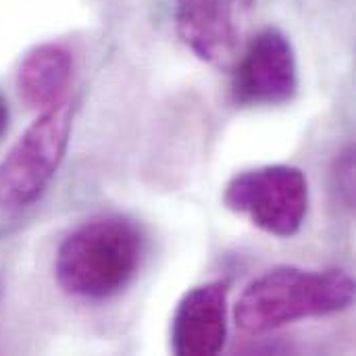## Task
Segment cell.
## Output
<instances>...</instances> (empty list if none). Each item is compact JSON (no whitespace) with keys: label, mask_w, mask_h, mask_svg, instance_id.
I'll return each instance as SVG.
<instances>
[{"label":"cell","mask_w":356,"mask_h":356,"mask_svg":"<svg viewBox=\"0 0 356 356\" xmlns=\"http://www.w3.org/2000/svg\"><path fill=\"white\" fill-rule=\"evenodd\" d=\"M334 179H336V188L340 190V196L344 198L346 207H353V202H355V150L353 148H346L336 159Z\"/></svg>","instance_id":"9c48e42d"},{"label":"cell","mask_w":356,"mask_h":356,"mask_svg":"<svg viewBox=\"0 0 356 356\" xmlns=\"http://www.w3.org/2000/svg\"><path fill=\"white\" fill-rule=\"evenodd\" d=\"M234 10L232 0H175L177 33L200 60L227 65L238 44Z\"/></svg>","instance_id":"52a82bcc"},{"label":"cell","mask_w":356,"mask_h":356,"mask_svg":"<svg viewBox=\"0 0 356 356\" xmlns=\"http://www.w3.org/2000/svg\"><path fill=\"white\" fill-rule=\"evenodd\" d=\"M355 277L344 269H302L282 265L252 280L234 307L236 325L263 336L290 323L338 315L353 307Z\"/></svg>","instance_id":"7a4b0ae2"},{"label":"cell","mask_w":356,"mask_h":356,"mask_svg":"<svg viewBox=\"0 0 356 356\" xmlns=\"http://www.w3.org/2000/svg\"><path fill=\"white\" fill-rule=\"evenodd\" d=\"M8 123H10V111H8V102L4 98V94L0 92V140L4 138L6 129H8Z\"/></svg>","instance_id":"30bf717a"},{"label":"cell","mask_w":356,"mask_h":356,"mask_svg":"<svg viewBox=\"0 0 356 356\" xmlns=\"http://www.w3.org/2000/svg\"><path fill=\"white\" fill-rule=\"evenodd\" d=\"M73 115L75 106L69 100L42 111L4 154L0 161V213H23L46 194L65 161Z\"/></svg>","instance_id":"3957f363"},{"label":"cell","mask_w":356,"mask_h":356,"mask_svg":"<svg viewBox=\"0 0 356 356\" xmlns=\"http://www.w3.org/2000/svg\"><path fill=\"white\" fill-rule=\"evenodd\" d=\"M73 79V56L63 44L33 46L19 63L17 90L29 108L46 111L67 100Z\"/></svg>","instance_id":"ba28073f"},{"label":"cell","mask_w":356,"mask_h":356,"mask_svg":"<svg viewBox=\"0 0 356 356\" xmlns=\"http://www.w3.org/2000/svg\"><path fill=\"white\" fill-rule=\"evenodd\" d=\"M232 2H234V6L240 8V10H248V8L254 6V0H232Z\"/></svg>","instance_id":"8fae6325"},{"label":"cell","mask_w":356,"mask_h":356,"mask_svg":"<svg viewBox=\"0 0 356 356\" xmlns=\"http://www.w3.org/2000/svg\"><path fill=\"white\" fill-rule=\"evenodd\" d=\"M298 92V60L290 38L267 27L254 35L232 75V100L238 106H277Z\"/></svg>","instance_id":"5b68a950"},{"label":"cell","mask_w":356,"mask_h":356,"mask_svg":"<svg viewBox=\"0 0 356 356\" xmlns=\"http://www.w3.org/2000/svg\"><path fill=\"white\" fill-rule=\"evenodd\" d=\"M223 204L269 236L292 238L302 229L309 215V179L294 165L246 169L227 181Z\"/></svg>","instance_id":"277c9868"},{"label":"cell","mask_w":356,"mask_h":356,"mask_svg":"<svg viewBox=\"0 0 356 356\" xmlns=\"http://www.w3.org/2000/svg\"><path fill=\"white\" fill-rule=\"evenodd\" d=\"M146 254L142 225L121 213L94 215L58 244L54 277L58 288L83 302H104L125 292Z\"/></svg>","instance_id":"6da1fadb"},{"label":"cell","mask_w":356,"mask_h":356,"mask_svg":"<svg viewBox=\"0 0 356 356\" xmlns=\"http://www.w3.org/2000/svg\"><path fill=\"white\" fill-rule=\"evenodd\" d=\"M229 282L215 280L188 290L171 319V350L177 356H215L227 342Z\"/></svg>","instance_id":"8992f818"}]
</instances>
